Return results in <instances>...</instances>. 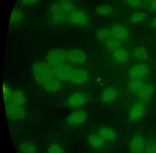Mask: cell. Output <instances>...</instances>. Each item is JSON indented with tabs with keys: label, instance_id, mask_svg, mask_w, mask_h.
Wrapping results in <instances>:
<instances>
[{
	"label": "cell",
	"instance_id": "d4e9b609",
	"mask_svg": "<svg viewBox=\"0 0 156 153\" xmlns=\"http://www.w3.org/2000/svg\"><path fill=\"white\" fill-rule=\"evenodd\" d=\"M147 18V14L143 11L135 12L131 13L128 19L129 22L134 24L141 23L143 22Z\"/></svg>",
	"mask_w": 156,
	"mask_h": 153
},
{
	"label": "cell",
	"instance_id": "9a60e30c",
	"mask_svg": "<svg viewBox=\"0 0 156 153\" xmlns=\"http://www.w3.org/2000/svg\"><path fill=\"white\" fill-rule=\"evenodd\" d=\"M67 59L76 64H84L87 61V56L84 52L79 50H71L67 51Z\"/></svg>",
	"mask_w": 156,
	"mask_h": 153
},
{
	"label": "cell",
	"instance_id": "9c48e42d",
	"mask_svg": "<svg viewBox=\"0 0 156 153\" xmlns=\"http://www.w3.org/2000/svg\"><path fill=\"white\" fill-rule=\"evenodd\" d=\"M88 115L84 110L77 109L73 111L69 115L66 119L68 125L76 126L83 123L87 120Z\"/></svg>",
	"mask_w": 156,
	"mask_h": 153
},
{
	"label": "cell",
	"instance_id": "5b68a950",
	"mask_svg": "<svg viewBox=\"0 0 156 153\" xmlns=\"http://www.w3.org/2000/svg\"><path fill=\"white\" fill-rule=\"evenodd\" d=\"M110 39L119 41L120 42L127 40L130 36L128 29L121 24H115L109 29Z\"/></svg>",
	"mask_w": 156,
	"mask_h": 153
},
{
	"label": "cell",
	"instance_id": "484cf974",
	"mask_svg": "<svg viewBox=\"0 0 156 153\" xmlns=\"http://www.w3.org/2000/svg\"><path fill=\"white\" fill-rule=\"evenodd\" d=\"M133 55L134 57L141 61H145L148 58V53L146 48L143 47H136L133 50Z\"/></svg>",
	"mask_w": 156,
	"mask_h": 153
},
{
	"label": "cell",
	"instance_id": "ba28073f",
	"mask_svg": "<svg viewBox=\"0 0 156 153\" xmlns=\"http://www.w3.org/2000/svg\"><path fill=\"white\" fill-rule=\"evenodd\" d=\"M5 111L7 116L12 120H20L26 116L25 109L21 106L12 104H5Z\"/></svg>",
	"mask_w": 156,
	"mask_h": 153
},
{
	"label": "cell",
	"instance_id": "f1b7e54d",
	"mask_svg": "<svg viewBox=\"0 0 156 153\" xmlns=\"http://www.w3.org/2000/svg\"><path fill=\"white\" fill-rule=\"evenodd\" d=\"M105 45L107 49L112 52L118 48L121 47V42L120 41L112 39H110L107 41Z\"/></svg>",
	"mask_w": 156,
	"mask_h": 153
},
{
	"label": "cell",
	"instance_id": "e575fe53",
	"mask_svg": "<svg viewBox=\"0 0 156 153\" xmlns=\"http://www.w3.org/2000/svg\"><path fill=\"white\" fill-rule=\"evenodd\" d=\"M150 26L151 28L156 29V17L153 18L151 22Z\"/></svg>",
	"mask_w": 156,
	"mask_h": 153
},
{
	"label": "cell",
	"instance_id": "4dcf8cb0",
	"mask_svg": "<svg viewBox=\"0 0 156 153\" xmlns=\"http://www.w3.org/2000/svg\"><path fill=\"white\" fill-rule=\"evenodd\" d=\"M144 153H156V141L150 140L146 144Z\"/></svg>",
	"mask_w": 156,
	"mask_h": 153
},
{
	"label": "cell",
	"instance_id": "7c38bea8",
	"mask_svg": "<svg viewBox=\"0 0 156 153\" xmlns=\"http://www.w3.org/2000/svg\"><path fill=\"white\" fill-rule=\"evenodd\" d=\"M155 88L153 85L145 83L143 87L136 93L137 98L140 102L146 104L150 102L154 95Z\"/></svg>",
	"mask_w": 156,
	"mask_h": 153
},
{
	"label": "cell",
	"instance_id": "6da1fadb",
	"mask_svg": "<svg viewBox=\"0 0 156 153\" xmlns=\"http://www.w3.org/2000/svg\"><path fill=\"white\" fill-rule=\"evenodd\" d=\"M75 9L72 0H57L50 8V19L54 24H62L68 20L69 15Z\"/></svg>",
	"mask_w": 156,
	"mask_h": 153
},
{
	"label": "cell",
	"instance_id": "83f0119b",
	"mask_svg": "<svg viewBox=\"0 0 156 153\" xmlns=\"http://www.w3.org/2000/svg\"><path fill=\"white\" fill-rule=\"evenodd\" d=\"M96 35L99 41H107L110 39V31L106 28H100L97 31Z\"/></svg>",
	"mask_w": 156,
	"mask_h": 153
},
{
	"label": "cell",
	"instance_id": "836d02e7",
	"mask_svg": "<svg viewBox=\"0 0 156 153\" xmlns=\"http://www.w3.org/2000/svg\"><path fill=\"white\" fill-rule=\"evenodd\" d=\"M149 8L151 12H156V0H151Z\"/></svg>",
	"mask_w": 156,
	"mask_h": 153
},
{
	"label": "cell",
	"instance_id": "4fadbf2b",
	"mask_svg": "<svg viewBox=\"0 0 156 153\" xmlns=\"http://www.w3.org/2000/svg\"><path fill=\"white\" fill-rule=\"evenodd\" d=\"M149 73V68L145 63H138L132 66L128 72L130 79L143 78Z\"/></svg>",
	"mask_w": 156,
	"mask_h": 153
},
{
	"label": "cell",
	"instance_id": "3957f363",
	"mask_svg": "<svg viewBox=\"0 0 156 153\" xmlns=\"http://www.w3.org/2000/svg\"><path fill=\"white\" fill-rule=\"evenodd\" d=\"M46 60L51 65L65 63L68 60L67 52L62 49H54L49 51L46 55Z\"/></svg>",
	"mask_w": 156,
	"mask_h": 153
},
{
	"label": "cell",
	"instance_id": "7a4b0ae2",
	"mask_svg": "<svg viewBox=\"0 0 156 153\" xmlns=\"http://www.w3.org/2000/svg\"><path fill=\"white\" fill-rule=\"evenodd\" d=\"M34 80L39 84L44 85L49 80L52 79L53 72L49 64L43 62L35 63L32 68Z\"/></svg>",
	"mask_w": 156,
	"mask_h": 153
},
{
	"label": "cell",
	"instance_id": "7402d4cb",
	"mask_svg": "<svg viewBox=\"0 0 156 153\" xmlns=\"http://www.w3.org/2000/svg\"><path fill=\"white\" fill-rule=\"evenodd\" d=\"M24 17V14L22 11L19 9H15L13 10L10 18V25L16 26L20 24L22 21Z\"/></svg>",
	"mask_w": 156,
	"mask_h": 153
},
{
	"label": "cell",
	"instance_id": "52a82bcc",
	"mask_svg": "<svg viewBox=\"0 0 156 153\" xmlns=\"http://www.w3.org/2000/svg\"><path fill=\"white\" fill-rule=\"evenodd\" d=\"M146 142L145 138L141 134H136L131 137L129 149L130 153H144Z\"/></svg>",
	"mask_w": 156,
	"mask_h": 153
},
{
	"label": "cell",
	"instance_id": "ac0fdd59",
	"mask_svg": "<svg viewBox=\"0 0 156 153\" xmlns=\"http://www.w3.org/2000/svg\"><path fill=\"white\" fill-rule=\"evenodd\" d=\"M118 96V92L115 87L108 86L106 87L101 94V99L105 103H109L115 101Z\"/></svg>",
	"mask_w": 156,
	"mask_h": 153
},
{
	"label": "cell",
	"instance_id": "2e32d148",
	"mask_svg": "<svg viewBox=\"0 0 156 153\" xmlns=\"http://www.w3.org/2000/svg\"><path fill=\"white\" fill-rule=\"evenodd\" d=\"M98 133L105 141L112 142L115 141L117 137V135L115 129L111 127L108 126L99 127Z\"/></svg>",
	"mask_w": 156,
	"mask_h": 153
},
{
	"label": "cell",
	"instance_id": "d6986e66",
	"mask_svg": "<svg viewBox=\"0 0 156 153\" xmlns=\"http://www.w3.org/2000/svg\"><path fill=\"white\" fill-rule=\"evenodd\" d=\"M112 56L115 61L121 64L126 63L129 60V54L126 50L120 47L112 52Z\"/></svg>",
	"mask_w": 156,
	"mask_h": 153
},
{
	"label": "cell",
	"instance_id": "277c9868",
	"mask_svg": "<svg viewBox=\"0 0 156 153\" xmlns=\"http://www.w3.org/2000/svg\"><path fill=\"white\" fill-rule=\"evenodd\" d=\"M67 21L73 25L80 27L87 26L89 23V18L86 13L76 9L70 13Z\"/></svg>",
	"mask_w": 156,
	"mask_h": 153
},
{
	"label": "cell",
	"instance_id": "44dd1931",
	"mask_svg": "<svg viewBox=\"0 0 156 153\" xmlns=\"http://www.w3.org/2000/svg\"><path fill=\"white\" fill-rule=\"evenodd\" d=\"M114 8L108 4H102L98 6L96 9V13L102 17H108L112 16L114 13Z\"/></svg>",
	"mask_w": 156,
	"mask_h": 153
},
{
	"label": "cell",
	"instance_id": "30bf717a",
	"mask_svg": "<svg viewBox=\"0 0 156 153\" xmlns=\"http://www.w3.org/2000/svg\"><path fill=\"white\" fill-rule=\"evenodd\" d=\"M54 76L57 79L62 81L69 80L73 69L66 63L57 65H51Z\"/></svg>",
	"mask_w": 156,
	"mask_h": 153
},
{
	"label": "cell",
	"instance_id": "f546056e",
	"mask_svg": "<svg viewBox=\"0 0 156 153\" xmlns=\"http://www.w3.org/2000/svg\"><path fill=\"white\" fill-rule=\"evenodd\" d=\"M47 153H64V151L59 144L53 143L48 148Z\"/></svg>",
	"mask_w": 156,
	"mask_h": 153
},
{
	"label": "cell",
	"instance_id": "8992f818",
	"mask_svg": "<svg viewBox=\"0 0 156 153\" xmlns=\"http://www.w3.org/2000/svg\"><path fill=\"white\" fill-rule=\"evenodd\" d=\"M147 110L146 104L140 102L135 103L129 111V119L132 122L139 121L144 117Z\"/></svg>",
	"mask_w": 156,
	"mask_h": 153
},
{
	"label": "cell",
	"instance_id": "8fae6325",
	"mask_svg": "<svg viewBox=\"0 0 156 153\" xmlns=\"http://www.w3.org/2000/svg\"><path fill=\"white\" fill-rule=\"evenodd\" d=\"M87 96L83 92H77L71 95L67 99L68 106L72 109L79 108L87 103Z\"/></svg>",
	"mask_w": 156,
	"mask_h": 153
},
{
	"label": "cell",
	"instance_id": "5bb4252c",
	"mask_svg": "<svg viewBox=\"0 0 156 153\" xmlns=\"http://www.w3.org/2000/svg\"><path fill=\"white\" fill-rule=\"evenodd\" d=\"M88 73L83 69H73L69 80L72 83L76 85H81L85 83L88 80Z\"/></svg>",
	"mask_w": 156,
	"mask_h": 153
},
{
	"label": "cell",
	"instance_id": "cb8c5ba5",
	"mask_svg": "<svg viewBox=\"0 0 156 153\" xmlns=\"http://www.w3.org/2000/svg\"><path fill=\"white\" fill-rule=\"evenodd\" d=\"M44 88L50 92H56L61 88V83L59 80L51 79L45 83L43 85Z\"/></svg>",
	"mask_w": 156,
	"mask_h": 153
},
{
	"label": "cell",
	"instance_id": "1f68e13d",
	"mask_svg": "<svg viewBox=\"0 0 156 153\" xmlns=\"http://www.w3.org/2000/svg\"><path fill=\"white\" fill-rule=\"evenodd\" d=\"M126 3L133 8H140L144 5L143 0H125Z\"/></svg>",
	"mask_w": 156,
	"mask_h": 153
},
{
	"label": "cell",
	"instance_id": "4316f807",
	"mask_svg": "<svg viewBox=\"0 0 156 153\" xmlns=\"http://www.w3.org/2000/svg\"><path fill=\"white\" fill-rule=\"evenodd\" d=\"M19 150L21 153H36L37 148L34 143L25 141L20 144Z\"/></svg>",
	"mask_w": 156,
	"mask_h": 153
},
{
	"label": "cell",
	"instance_id": "603a6c76",
	"mask_svg": "<svg viewBox=\"0 0 156 153\" xmlns=\"http://www.w3.org/2000/svg\"><path fill=\"white\" fill-rule=\"evenodd\" d=\"M143 78H133L130 79L128 84L129 90L132 92L137 93L145 85Z\"/></svg>",
	"mask_w": 156,
	"mask_h": 153
},
{
	"label": "cell",
	"instance_id": "d6a6232c",
	"mask_svg": "<svg viewBox=\"0 0 156 153\" xmlns=\"http://www.w3.org/2000/svg\"><path fill=\"white\" fill-rule=\"evenodd\" d=\"M40 0H20L23 5L27 6H33L38 3Z\"/></svg>",
	"mask_w": 156,
	"mask_h": 153
},
{
	"label": "cell",
	"instance_id": "e0dca14e",
	"mask_svg": "<svg viewBox=\"0 0 156 153\" xmlns=\"http://www.w3.org/2000/svg\"><path fill=\"white\" fill-rule=\"evenodd\" d=\"M87 142L88 144L95 149L102 148L105 145V140L98 133H91L87 135Z\"/></svg>",
	"mask_w": 156,
	"mask_h": 153
},
{
	"label": "cell",
	"instance_id": "ffe728a7",
	"mask_svg": "<svg viewBox=\"0 0 156 153\" xmlns=\"http://www.w3.org/2000/svg\"><path fill=\"white\" fill-rule=\"evenodd\" d=\"M25 102L26 97L23 93L21 91H15L12 92L9 101L5 104H12L22 106L25 104Z\"/></svg>",
	"mask_w": 156,
	"mask_h": 153
}]
</instances>
